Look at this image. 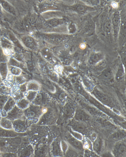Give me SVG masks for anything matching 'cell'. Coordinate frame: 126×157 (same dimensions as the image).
<instances>
[{"mask_svg": "<svg viewBox=\"0 0 126 157\" xmlns=\"http://www.w3.org/2000/svg\"><path fill=\"white\" fill-rule=\"evenodd\" d=\"M68 156L70 157H76L77 156L76 152L72 151H70L68 152Z\"/></svg>", "mask_w": 126, "mask_h": 157, "instance_id": "b9f144b4", "label": "cell"}, {"mask_svg": "<svg viewBox=\"0 0 126 157\" xmlns=\"http://www.w3.org/2000/svg\"><path fill=\"white\" fill-rule=\"evenodd\" d=\"M100 146H101V142L100 140L98 139L96 140L94 144V149L96 151H98L100 148Z\"/></svg>", "mask_w": 126, "mask_h": 157, "instance_id": "74e56055", "label": "cell"}, {"mask_svg": "<svg viewBox=\"0 0 126 157\" xmlns=\"http://www.w3.org/2000/svg\"><path fill=\"white\" fill-rule=\"evenodd\" d=\"M68 29L70 34H73L75 33L77 30L76 25L74 23H70Z\"/></svg>", "mask_w": 126, "mask_h": 157, "instance_id": "8d00e7d4", "label": "cell"}, {"mask_svg": "<svg viewBox=\"0 0 126 157\" xmlns=\"http://www.w3.org/2000/svg\"><path fill=\"white\" fill-rule=\"evenodd\" d=\"M75 118L78 121H83L88 118V116L83 111L79 110L75 114Z\"/></svg>", "mask_w": 126, "mask_h": 157, "instance_id": "f1b7e54d", "label": "cell"}, {"mask_svg": "<svg viewBox=\"0 0 126 157\" xmlns=\"http://www.w3.org/2000/svg\"><path fill=\"white\" fill-rule=\"evenodd\" d=\"M103 29L105 35L107 36H109L111 34L112 29L111 21L109 19L106 20L103 25Z\"/></svg>", "mask_w": 126, "mask_h": 157, "instance_id": "d4e9b609", "label": "cell"}, {"mask_svg": "<svg viewBox=\"0 0 126 157\" xmlns=\"http://www.w3.org/2000/svg\"><path fill=\"white\" fill-rule=\"evenodd\" d=\"M72 134L73 135V136H74L75 138L78 139H79V140H81L82 139V136H81V135L79 134V133L73 132V133H72Z\"/></svg>", "mask_w": 126, "mask_h": 157, "instance_id": "ee69618b", "label": "cell"}, {"mask_svg": "<svg viewBox=\"0 0 126 157\" xmlns=\"http://www.w3.org/2000/svg\"><path fill=\"white\" fill-rule=\"evenodd\" d=\"M37 92L32 91H27L23 93L24 97L31 103L35 98Z\"/></svg>", "mask_w": 126, "mask_h": 157, "instance_id": "4316f807", "label": "cell"}, {"mask_svg": "<svg viewBox=\"0 0 126 157\" xmlns=\"http://www.w3.org/2000/svg\"><path fill=\"white\" fill-rule=\"evenodd\" d=\"M5 156L7 157H18L17 153H12V152H9L6 153Z\"/></svg>", "mask_w": 126, "mask_h": 157, "instance_id": "7bdbcfd3", "label": "cell"}, {"mask_svg": "<svg viewBox=\"0 0 126 157\" xmlns=\"http://www.w3.org/2000/svg\"><path fill=\"white\" fill-rule=\"evenodd\" d=\"M56 115L54 110L50 107H43V113L36 125L51 126L55 122Z\"/></svg>", "mask_w": 126, "mask_h": 157, "instance_id": "277c9868", "label": "cell"}, {"mask_svg": "<svg viewBox=\"0 0 126 157\" xmlns=\"http://www.w3.org/2000/svg\"><path fill=\"white\" fill-rule=\"evenodd\" d=\"M23 141L19 136L13 138H2L0 139V152L6 153H17Z\"/></svg>", "mask_w": 126, "mask_h": 157, "instance_id": "7a4b0ae2", "label": "cell"}, {"mask_svg": "<svg viewBox=\"0 0 126 157\" xmlns=\"http://www.w3.org/2000/svg\"><path fill=\"white\" fill-rule=\"evenodd\" d=\"M43 107L31 103L28 107L23 110L24 116L30 127L38 122L43 114Z\"/></svg>", "mask_w": 126, "mask_h": 157, "instance_id": "3957f363", "label": "cell"}, {"mask_svg": "<svg viewBox=\"0 0 126 157\" xmlns=\"http://www.w3.org/2000/svg\"><path fill=\"white\" fill-rule=\"evenodd\" d=\"M8 63L10 66L20 68L23 67V63L17 60L14 58H11L8 61Z\"/></svg>", "mask_w": 126, "mask_h": 157, "instance_id": "f546056e", "label": "cell"}, {"mask_svg": "<svg viewBox=\"0 0 126 157\" xmlns=\"http://www.w3.org/2000/svg\"><path fill=\"white\" fill-rule=\"evenodd\" d=\"M74 112V108L70 105H68L66 106L63 109V113L67 116H70L72 115L73 114Z\"/></svg>", "mask_w": 126, "mask_h": 157, "instance_id": "4dcf8cb0", "label": "cell"}, {"mask_svg": "<svg viewBox=\"0 0 126 157\" xmlns=\"http://www.w3.org/2000/svg\"><path fill=\"white\" fill-rule=\"evenodd\" d=\"M16 101L12 97L10 96L4 105L2 110L7 113L16 105Z\"/></svg>", "mask_w": 126, "mask_h": 157, "instance_id": "7402d4cb", "label": "cell"}, {"mask_svg": "<svg viewBox=\"0 0 126 157\" xmlns=\"http://www.w3.org/2000/svg\"><path fill=\"white\" fill-rule=\"evenodd\" d=\"M22 42L26 47L32 50L36 51L38 46L35 39L29 36H23L22 38Z\"/></svg>", "mask_w": 126, "mask_h": 157, "instance_id": "9c48e42d", "label": "cell"}, {"mask_svg": "<svg viewBox=\"0 0 126 157\" xmlns=\"http://www.w3.org/2000/svg\"><path fill=\"white\" fill-rule=\"evenodd\" d=\"M27 91L37 92L42 90V86L39 82L35 81H29L27 83Z\"/></svg>", "mask_w": 126, "mask_h": 157, "instance_id": "ffe728a7", "label": "cell"}, {"mask_svg": "<svg viewBox=\"0 0 126 157\" xmlns=\"http://www.w3.org/2000/svg\"><path fill=\"white\" fill-rule=\"evenodd\" d=\"M126 146L125 145H120L118 149V152L120 154H121L125 152L126 151Z\"/></svg>", "mask_w": 126, "mask_h": 157, "instance_id": "60d3db41", "label": "cell"}, {"mask_svg": "<svg viewBox=\"0 0 126 157\" xmlns=\"http://www.w3.org/2000/svg\"><path fill=\"white\" fill-rule=\"evenodd\" d=\"M31 104V102L24 97L16 101V105L19 108L24 110L28 107Z\"/></svg>", "mask_w": 126, "mask_h": 157, "instance_id": "603a6c76", "label": "cell"}, {"mask_svg": "<svg viewBox=\"0 0 126 157\" xmlns=\"http://www.w3.org/2000/svg\"><path fill=\"white\" fill-rule=\"evenodd\" d=\"M50 145H40L34 148V157H48L50 154Z\"/></svg>", "mask_w": 126, "mask_h": 157, "instance_id": "30bf717a", "label": "cell"}, {"mask_svg": "<svg viewBox=\"0 0 126 157\" xmlns=\"http://www.w3.org/2000/svg\"><path fill=\"white\" fill-rule=\"evenodd\" d=\"M19 86L20 90L23 94L27 91V83Z\"/></svg>", "mask_w": 126, "mask_h": 157, "instance_id": "ab89813d", "label": "cell"}, {"mask_svg": "<svg viewBox=\"0 0 126 157\" xmlns=\"http://www.w3.org/2000/svg\"><path fill=\"white\" fill-rule=\"evenodd\" d=\"M94 95L101 103L107 106H109L112 103L111 99L106 95L99 91L95 90L94 92Z\"/></svg>", "mask_w": 126, "mask_h": 157, "instance_id": "5bb4252c", "label": "cell"}, {"mask_svg": "<svg viewBox=\"0 0 126 157\" xmlns=\"http://www.w3.org/2000/svg\"><path fill=\"white\" fill-rule=\"evenodd\" d=\"M125 73L124 68L122 65H120L116 73L115 78L116 81L120 82L125 79Z\"/></svg>", "mask_w": 126, "mask_h": 157, "instance_id": "cb8c5ba5", "label": "cell"}, {"mask_svg": "<svg viewBox=\"0 0 126 157\" xmlns=\"http://www.w3.org/2000/svg\"><path fill=\"white\" fill-rule=\"evenodd\" d=\"M14 80L15 84L17 85H20L26 83L25 78L20 75L14 77Z\"/></svg>", "mask_w": 126, "mask_h": 157, "instance_id": "d6a6232c", "label": "cell"}, {"mask_svg": "<svg viewBox=\"0 0 126 157\" xmlns=\"http://www.w3.org/2000/svg\"><path fill=\"white\" fill-rule=\"evenodd\" d=\"M42 57L49 63H53V56L49 49L48 48L44 47L42 48L41 51Z\"/></svg>", "mask_w": 126, "mask_h": 157, "instance_id": "d6986e66", "label": "cell"}, {"mask_svg": "<svg viewBox=\"0 0 126 157\" xmlns=\"http://www.w3.org/2000/svg\"><path fill=\"white\" fill-rule=\"evenodd\" d=\"M74 129L76 131L80 133H83L85 129V127L83 124H79L76 125Z\"/></svg>", "mask_w": 126, "mask_h": 157, "instance_id": "d590c367", "label": "cell"}, {"mask_svg": "<svg viewBox=\"0 0 126 157\" xmlns=\"http://www.w3.org/2000/svg\"><path fill=\"white\" fill-rule=\"evenodd\" d=\"M28 141L34 148L40 145H50L53 134L51 126L33 124L29 128Z\"/></svg>", "mask_w": 126, "mask_h": 157, "instance_id": "6da1fadb", "label": "cell"}, {"mask_svg": "<svg viewBox=\"0 0 126 157\" xmlns=\"http://www.w3.org/2000/svg\"><path fill=\"white\" fill-rule=\"evenodd\" d=\"M104 57L103 53L101 52H94L89 57L88 63L90 65H95L102 61Z\"/></svg>", "mask_w": 126, "mask_h": 157, "instance_id": "7c38bea8", "label": "cell"}, {"mask_svg": "<svg viewBox=\"0 0 126 157\" xmlns=\"http://www.w3.org/2000/svg\"><path fill=\"white\" fill-rule=\"evenodd\" d=\"M9 73L14 76H18L22 73V70L20 68L9 65L8 66Z\"/></svg>", "mask_w": 126, "mask_h": 157, "instance_id": "83f0119b", "label": "cell"}, {"mask_svg": "<svg viewBox=\"0 0 126 157\" xmlns=\"http://www.w3.org/2000/svg\"><path fill=\"white\" fill-rule=\"evenodd\" d=\"M13 58L19 62L23 63L24 62V59L23 54L21 53H16L14 54Z\"/></svg>", "mask_w": 126, "mask_h": 157, "instance_id": "e575fe53", "label": "cell"}, {"mask_svg": "<svg viewBox=\"0 0 126 157\" xmlns=\"http://www.w3.org/2000/svg\"><path fill=\"white\" fill-rule=\"evenodd\" d=\"M51 100L49 95L41 90L37 92L35 98L31 103L34 105L44 107L49 104Z\"/></svg>", "mask_w": 126, "mask_h": 157, "instance_id": "5b68a950", "label": "cell"}, {"mask_svg": "<svg viewBox=\"0 0 126 157\" xmlns=\"http://www.w3.org/2000/svg\"><path fill=\"white\" fill-rule=\"evenodd\" d=\"M10 96L16 102L24 97V95L20 90L19 86L16 84L14 85L11 88Z\"/></svg>", "mask_w": 126, "mask_h": 157, "instance_id": "9a60e30c", "label": "cell"}, {"mask_svg": "<svg viewBox=\"0 0 126 157\" xmlns=\"http://www.w3.org/2000/svg\"><path fill=\"white\" fill-rule=\"evenodd\" d=\"M65 94L64 93H61V94H60L59 96V98L61 100L63 99H64L65 97Z\"/></svg>", "mask_w": 126, "mask_h": 157, "instance_id": "f6af8a7d", "label": "cell"}, {"mask_svg": "<svg viewBox=\"0 0 126 157\" xmlns=\"http://www.w3.org/2000/svg\"><path fill=\"white\" fill-rule=\"evenodd\" d=\"M72 144L75 146L79 148H81L82 147V144L80 141H78L76 139H73L72 141Z\"/></svg>", "mask_w": 126, "mask_h": 157, "instance_id": "f35d334b", "label": "cell"}, {"mask_svg": "<svg viewBox=\"0 0 126 157\" xmlns=\"http://www.w3.org/2000/svg\"><path fill=\"white\" fill-rule=\"evenodd\" d=\"M0 127L7 130H13L12 121L6 118H2L0 120Z\"/></svg>", "mask_w": 126, "mask_h": 157, "instance_id": "44dd1931", "label": "cell"}, {"mask_svg": "<svg viewBox=\"0 0 126 157\" xmlns=\"http://www.w3.org/2000/svg\"><path fill=\"white\" fill-rule=\"evenodd\" d=\"M60 149L58 142L56 140L52 141L50 145V154L52 156H56L59 155Z\"/></svg>", "mask_w": 126, "mask_h": 157, "instance_id": "e0dca14e", "label": "cell"}, {"mask_svg": "<svg viewBox=\"0 0 126 157\" xmlns=\"http://www.w3.org/2000/svg\"><path fill=\"white\" fill-rule=\"evenodd\" d=\"M34 148L29 141L22 142L17 150L18 157L34 156Z\"/></svg>", "mask_w": 126, "mask_h": 157, "instance_id": "8992f818", "label": "cell"}, {"mask_svg": "<svg viewBox=\"0 0 126 157\" xmlns=\"http://www.w3.org/2000/svg\"><path fill=\"white\" fill-rule=\"evenodd\" d=\"M12 122L13 130L18 133H25L30 127L26 118L17 119Z\"/></svg>", "mask_w": 126, "mask_h": 157, "instance_id": "52a82bcc", "label": "cell"}, {"mask_svg": "<svg viewBox=\"0 0 126 157\" xmlns=\"http://www.w3.org/2000/svg\"><path fill=\"white\" fill-rule=\"evenodd\" d=\"M114 77V75L113 71L110 68H108L101 72L98 77L101 81L109 82L111 81Z\"/></svg>", "mask_w": 126, "mask_h": 157, "instance_id": "2e32d148", "label": "cell"}, {"mask_svg": "<svg viewBox=\"0 0 126 157\" xmlns=\"http://www.w3.org/2000/svg\"><path fill=\"white\" fill-rule=\"evenodd\" d=\"M9 70L7 64L5 63H2L0 64V74L3 80L6 78L8 73Z\"/></svg>", "mask_w": 126, "mask_h": 157, "instance_id": "484cf974", "label": "cell"}, {"mask_svg": "<svg viewBox=\"0 0 126 157\" xmlns=\"http://www.w3.org/2000/svg\"><path fill=\"white\" fill-rule=\"evenodd\" d=\"M19 133L13 130H7L0 128V137L2 138H13L19 136Z\"/></svg>", "mask_w": 126, "mask_h": 157, "instance_id": "ac0fdd59", "label": "cell"}, {"mask_svg": "<svg viewBox=\"0 0 126 157\" xmlns=\"http://www.w3.org/2000/svg\"><path fill=\"white\" fill-rule=\"evenodd\" d=\"M10 96L9 95H0V109L1 110L3 109L7 101Z\"/></svg>", "mask_w": 126, "mask_h": 157, "instance_id": "1f68e13d", "label": "cell"}, {"mask_svg": "<svg viewBox=\"0 0 126 157\" xmlns=\"http://www.w3.org/2000/svg\"><path fill=\"white\" fill-rule=\"evenodd\" d=\"M64 21L61 19H54L50 21V24L52 26L56 27L63 23Z\"/></svg>", "mask_w": 126, "mask_h": 157, "instance_id": "836d02e7", "label": "cell"}, {"mask_svg": "<svg viewBox=\"0 0 126 157\" xmlns=\"http://www.w3.org/2000/svg\"><path fill=\"white\" fill-rule=\"evenodd\" d=\"M93 8L82 3H78L70 6V9L79 13L83 14L92 10Z\"/></svg>", "mask_w": 126, "mask_h": 157, "instance_id": "4fadbf2b", "label": "cell"}, {"mask_svg": "<svg viewBox=\"0 0 126 157\" xmlns=\"http://www.w3.org/2000/svg\"><path fill=\"white\" fill-rule=\"evenodd\" d=\"M6 118L12 121L17 119L25 118L23 113V110L19 108L16 105L7 112Z\"/></svg>", "mask_w": 126, "mask_h": 157, "instance_id": "ba28073f", "label": "cell"}, {"mask_svg": "<svg viewBox=\"0 0 126 157\" xmlns=\"http://www.w3.org/2000/svg\"><path fill=\"white\" fill-rule=\"evenodd\" d=\"M111 23L114 36L116 37L121 24V19L119 13L116 12L112 16Z\"/></svg>", "mask_w": 126, "mask_h": 157, "instance_id": "8fae6325", "label": "cell"}]
</instances>
